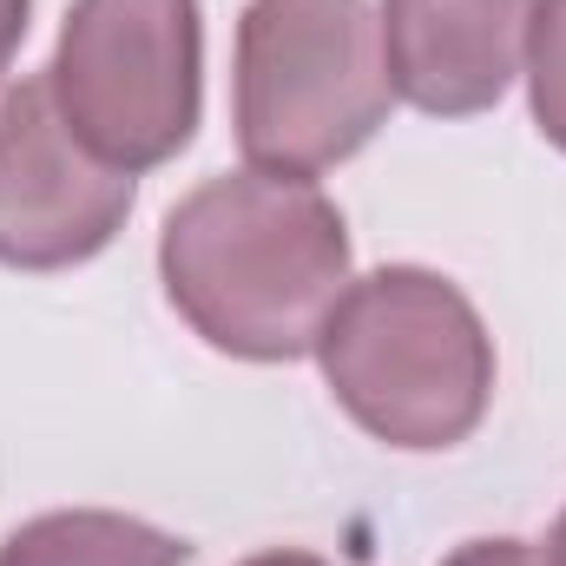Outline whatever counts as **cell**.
<instances>
[{
    "label": "cell",
    "instance_id": "52a82bcc",
    "mask_svg": "<svg viewBox=\"0 0 566 566\" xmlns=\"http://www.w3.org/2000/svg\"><path fill=\"white\" fill-rule=\"evenodd\" d=\"M191 547L145 527L133 514H99V507H73V514H40L27 527L7 534L0 566H185Z\"/></svg>",
    "mask_w": 566,
    "mask_h": 566
},
{
    "label": "cell",
    "instance_id": "30bf717a",
    "mask_svg": "<svg viewBox=\"0 0 566 566\" xmlns=\"http://www.w3.org/2000/svg\"><path fill=\"white\" fill-rule=\"evenodd\" d=\"M27 7L33 0H0V73H7V60H13V46L27 33Z\"/></svg>",
    "mask_w": 566,
    "mask_h": 566
},
{
    "label": "cell",
    "instance_id": "7c38bea8",
    "mask_svg": "<svg viewBox=\"0 0 566 566\" xmlns=\"http://www.w3.org/2000/svg\"><path fill=\"white\" fill-rule=\"evenodd\" d=\"M547 560L566 566V514H560V527H554V541H547Z\"/></svg>",
    "mask_w": 566,
    "mask_h": 566
},
{
    "label": "cell",
    "instance_id": "6da1fadb",
    "mask_svg": "<svg viewBox=\"0 0 566 566\" xmlns=\"http://www.w3.org/2000/svg\"><path fill=\"white\" fill-rule=\"evenodd\" d=\"M171 310L224 356L296 363L349 290L343 211L283 171H224L198 185L158 238Z\"/></svg>",
    "mask_w": 566,
    "mask_h": 566
},
{
    "label": "cell",
    "instance_id": "7a4b0ae2",
    "mask_svg": "<svg viewBox=\"0 0 566 566\" xmlns=\"http://www.w3.org/2000/svg\"><path fill=\"white\" fill-rule=\"evenodd\" d=\"M316 356L349 422L389 448H454L494 396V343L474 303L416 264L349 283Z\"/></svg>",
    "mask_w": 566,
    "mask_h": 566
},
{
    "label": "cell",
    "instance_id": "5b68a950",
    "mask_svg": "<svg viewBox=\"0 0 566 566\" xmlns=\"http://www.w3.org/2000/svg\"><path fill=\"white\" fill-rule=\"evenodd\" d=\"M133 211V171L99 165L66 133L53 80H20L0 99V264L66 271L113 244Z\"/></svg>",
    "mask_w": 566,
    "mask_h": 566
},
{
    "label": "cell",
    "instance_id": "277c9868",
    "mask_svg": "<svg viewBox=\"0 0 566 566\" xmlns=\"http://www.w3.org/2000/svg\"><path fill=\"white\" fill-rule=\"evenodd\" d=\"M46 80L99 165H165L198 126V0H73Z\"/></svg>",
    "mask_w": 566,
    "mask_h": 566
},
{
    "label": "cell",
    "instance_id": "3957f363",
    "mask_svg": "<svg viewBox=\"0 0 566 566\" xmlns=\"http://www.w3.org/2000/svg\"><path fill=\"white\" fill-rule=\"evenodd\" d=\"M382 20L363 0H251L238 20V145L258 171L316 178L389 119Z\"/></svg>",
    "mask_w": 566,
    "mask_h": 566
},
{
    "label": "cell",
    "instance_id": "8992f818",
    "mask_svg": "<svg viewBox=\"0 0 566 566\" xmlns=\"http://www.w3.org/2000/svg\"><path fill=\"white\" fill-rule=\"evenodd\" d=\"M534 0H382L389 86L434 119L488 113L527 60Z\"/></svg>",
    "mask_w": 566,
    "mask_h": 566
},
{
    "label": "cell",
    "instance_id": "9c48e42d",
    "mask_svg": "<svg viewBox=\"0 0 566 566\" xmlns=\"http://www.w3.org/2000/svg\"><path fill=\"white\" fill-rule=\"evenodd\" d=\"M441 566H554V560H547V547H527V541H468Z\"/></svg>",
    "mask_w": 566,
    "mask_h": 566
},
{
    "label": "cell",
    "instance_id": "8fae6325",
    "mask_svg": "<svg viewBox=\"0 0 566 566\" xmlns=\"http://www.w3.org/2000/svg\"><path fill=\"white\" fill-rule=\"evenodd\" d=\"M244 566H329V560H316V554H290V547H277V554H258V560H244Z\"/></svg>",
    "mask_w": 566,
    "mask_h": 566
},
{
    "label": "cell",
    "instance_id": "ba28073f",
    "mask_svg": "<svg viewBox=\"0 0 566 566\" xmlns=\"http://www.w3.org/2000/svg\"><path fill=\"white\" fill-rule=\"evenodd\" d=\"M527 80H534V119L566 151V0H541L527 27Z\"/></svg>",
    "mask_w": 566,
    "mask_h": 566
}]
</instances>
